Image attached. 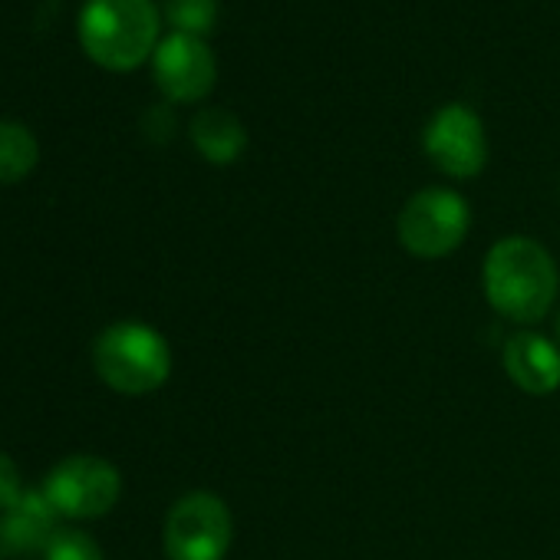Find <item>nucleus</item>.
<instances>
[{"label":"nucleus","instance_id":"nucleus-1","mask_svg":"<svg viewBox=\"0 0 560 560\" xmlns=\"http://www.w3.org/2000/svg\"><path fill=\"white\" fill-rule=\"evenodd\" d=\"M557 284L553 257L530 237H501L485 257V294L504 320H544L553 307Z\"/></svg>","mask_w":560,"mask_h":560},{"label":"nucleus","instance_id":"nucleus-2","mask_svg":"<svg viewBox=\"0 0 560 560\" xmlns=\"http://www.w3.org/2000/svg\"><path fill=\"white\" fill-rule=\"evenodd\" d=\"M159 21L152 0H86L80 14V44L103 70L129 73L155 54Z\"/></svg>","mask_w":560,"mask_h":560},{"label":"nucleus","instance_id":"nucleus-3","mask_svg":"<svg viewBox=\"0 0 560 560\" xmlns=\"http://www.w3.org/2000/svg\"><path fill=\"white\" fill-rule=\"evenodd\" d=\"M93 363L109 389L122 396H145L165 386L172 373V350L152 327L122 320L103 330L93 347Z\"/></svg>","mask_w":560,"mask_h":560},{"label":"nucleus","instance_id":"nucleus-4","mask_svg":"<svg viewBox=\"0 0 560 560\" xmlns=\"http://www.w3.org/2000/svg\"><path fill=\"white\" fill-rule=\"evenodd\" d=\"M471 214L458 191L452 188H422L399 211V244L416 257H445L468 234Z\"/></svg>","mask_w":560,"mask_h":560},{"label":"nucleus","instance_id":"nucleus-5","mask_svg":"<svg viewBox=\"0 0 560 560\" xmlns=\"http://www.w3.org/2000/svg\"><path fill=\"white\" fill-rule=\"evenodd\" d=\"M231 547V511L218 494L191 491L165 517V553L172 560H221Z\"/></svg>","mask_w":560,"mask_h":560},{"label":"nucleus","instance_id":"nucleus-6","mask_svg":"<svg viewBox=\"0 0 560 560\" xmlns=\"http://www.w3.org/2000/svg\"><path fill=\"white\" fill-rule=\"evenodd\" d=\"M119 491H122L119 471L96 455H73L60 462L44 488L57 514L67 517H103L119 501Z\"/></svg>","mask_w":560,"mask_h":560},{"label":"nucleus","instance_id":"nucleus-7","mask_svg":"<svg viewBox=\"0 0 560 560\" xmlns=\"http://www.w3.org/2000/svg\"><path fill=\"white\" fill-rule=\"evenodd\" d=\"M422 149L432 165L452 178H475L488 162L485 126L478 113L462 103H448L429 119L422 132Z\"/></svg>","mask_w":560,"mask_h":560},{"label":"nucleus","instance_id":"nucleus-8","mask_svg":"<svg viewBox=\"0 0 560 560\" xmlns=\"http://www.w3.org/2000/svg\"><path fill=\"white\" fill-rule=\"evenodd\" d=\"M152 70L159 90L172 103H198L211 93L218 80V63L208 44L201 37L178 34V31L159 40L152 54Z\"/></svg>","mask_w":560,"mask_h":560},{"label":"nucleus","instance_id":"nucleus-9","mask_svg":"<svg viewBox=\"0 0 560 560\" xmlns=\"http://www.w3.org/2000/svg\"><path fill=\"white\" fill-rule=\"evenodd\" d=\"M57 534V508L40 491H24V498L0 517V557H24L47 550Z\"/></svg>","mask_w":560,"mask_h":560},{"label":"nucleus","instance_id":"nucleus-10","mask_svg":"<svg viewBox=\"0 0 560 560\" xmlns=\"http://www.w3.org/2000/svg\"><path fill=\"white\" fill-rule=\"evenodd\" d=\"M504 373L530 396H550L560 386V350L537 334H514L501 353Z\"/></svg>","mask_w":560,"mask_h":560},{"label":"nucleus","instance_id":"nucleus-11","mask_svg":"<svg viewBox=\"0 0 560 560\" xmlns=\"http://www.w3.org/2000/svg\"><path fill=\"white\" fill-rule=\"evenodd\" d=\"M191 142L195 149L214 162V165H231L244 145H247V132L241 126V119L228 109H205L191 119Z\"/></svg>","mask_w":560,"mask_h":560},{"label":"nucleus","instance_id":"nucleus-12","mask_svg":"<svg viewBox=\"0 0 560 560\" xmlns=\"http://www.w3.org/2000/svg\"><path fill=\"white\" fill-rule=\"evenodd\" d=\"M40 159V145L34 132L21 122H0V185L24 182Z\"/></svg>","mask_w":560,"mask_h":560},{"label":"nucleus","instance_id":"nucleus-13","mask_svg":"<svg viewBox=\"0 0 560 560\" xmlns=\"http://www.w3.org/2000/svg\"><path fill=\"white\" fill-rule=\"evenodd\" d=\"M165 21L178 34L205 37L218 21V0H165Z\"/></svg>","mask_w":560,"mask_h":560},{"label":"nucleus","instance_id":"nucleus-14","mask_svg":"<svg viewBox=\"0 0 560 560\" xmlns=\"http://www.w3.org/2000/svg\"><path fill=\"white\" fill-rule=\"evenodd\" d=\"M44 560H103V550L83 530H57L44 550Z\"/></svg>","mask_w":560,"mask_h":560},{"label":"nucleus","instance_id":"nucleus-15","mask_svg":"<svg viewBox=\"0 0 560 560\" xmlns=\"http://www.w3.org/2000/svg\"><path fill=\"white\" fill-rule=\"evenodd\" d=\"M24 498V488H21V471L18 465L0 452V508H14L18 501Z\"/></svg>","mask_w":560,"mask_h":560},{"label":"nucleus","instance_id":"nucleus-16","mask_svg":"<svg viewBox=\"0 0 560 560\" xmlns=\"http://www.w3.org/2000/svg\"><path fill=\"white\" fill-rule=\"evenodd\" d=\"M557 340H560V314H557Z\"/></svg>","mask_w":560,"mask_h":560}]
</instances>
